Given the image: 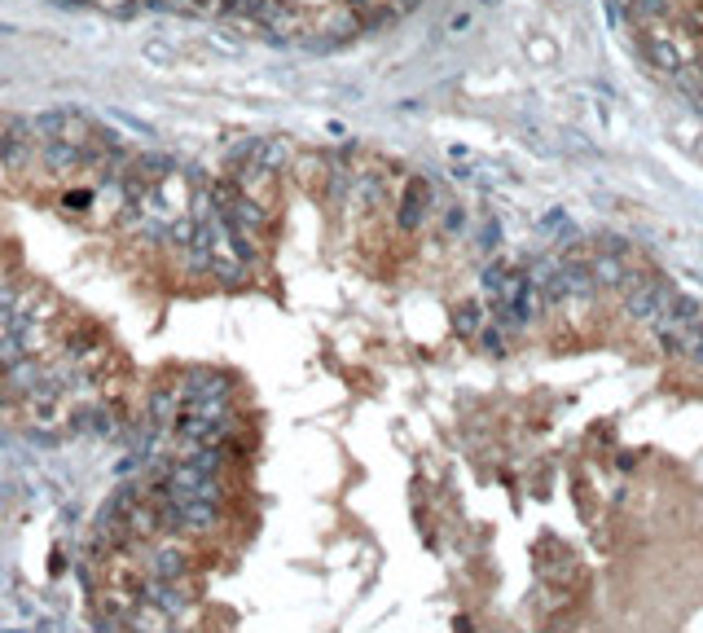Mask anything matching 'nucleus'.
<instances>
[{"instance_id": "3", "label": "nucleus", "mask_w": 703, "mask_h": 633, "mask_svg": "<svg viewBox=\"0 0 703 633\" xmlns=\"http://www.w3.org/2000/svg\"><path fill=\"white\" fill-rule=\"evenodd\" d=\"M589 268H593V282H598V286L620 290V286L629 282V268H624V259H620L615 251H602L598 259H589Z\"/></svg>"}, {"instance_id": "2", "label": "nucleus", "mask_w": 703, "mask_h": 633, "mask_svg": "<svg viewBox=\"0 0 703 633\" xmlns=\"http://www.w3.org/2000/svg\"><path fill=\"white\" fill-rule=\"evenodd\" d=\"M695 49H686L682 40H668V35H646V58H651V66L655 71H664V75H677V66L691 58Z\"/></svg>"}, {"instance_id": "5", "label": "nucleus", "mask_w": 703, "mask_h": 633, "mask_svg": "<svg viewBox=\"0 0 703 633\" xmlns=\"http://www.w3.org/2000/svg\"><path fill=\"white\" fill-rule=\"evenodd\" d=\"M467 229V216H462V207H449L444 212V234H462Z\"/></svg>"}, {"instance_id": "4", "label": "nucleus", "mask_w": 703, "mask_h": 633, "mask_svg": "<svg viewBox=\"0 0 703 633\" xmlns=\"http://www.w3.org/2000/svg\"><path fill=\"white\" fill-rule=\"evenodd\" d=\"M488 326V313L479 308V304H467V308H458V335H467V339H479V330Z\"/></svg>"}, {"instance_id": "1", "label": "nucleus", "mask_w": 703, "mask_h": 633, "mask_svg": "<svg viewBox=\"0 0 703 633\" xmlns=\"http://www.w3.org/2000/svg\"><path fill=\"white\" fill-rule=\"evenodd\" d=\"M673 286L664 282V277H637V273H629V282H624V308H629V317H637V321H655L668 304H673Z\"/></svg>"}]
</instances>
